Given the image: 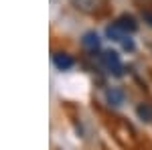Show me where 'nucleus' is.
<instances>
[{"label": "nucleus", "mask_w": 152, "mask_h": 150, "mask_svg": "<svg viewBox=\"0 0 152 150\" xmlns=\"http://www.w3.org/2000/svg\"><path fill=\"white\" fill-rule=\"evenodd\" d=\"M71 4L85 14H99L105 10L107 0H71Z\"/></svg>", "instance_id": "1"}, {"label": "nucleus", "mask_w": 152, "mask_h": 150, "mask_svg": "<svg viewBox=\"0 0 152 150\" xmlns=\"http://www.w3.org/2000/svg\"><path fill=\"white\" fill-rule=\"evenodd\" d=\"M102 63H104V67L110 73H114V75H122V61H120V55H118L116 51H104V55H102Z\"/></svg>", "instance_id": "2"}, {"label": "nucleus", "mask_w": 152, "mask_h": 150, "mask_svg": "<svg viewBox=\"0 0 152 150\" xmlns=\"http://www.w3.org/2000/svg\"><path fill=\"white\" fill-rule=\"evenodd\" d=\"M81 45L89 51V53H97L99 51V45H102V41H99V37H97V33H94V31H89V33H85L81 39Z\"/></svg>", "instance_id": "3"}, {"label": "nucleus", "mask_w": 152, "mask_h": 150, "mask_svg": "<svg viewBox=\"0 0 152 150\" xmlns=\"http://www.w3.org/2000/svg\"><path fill=\"white\" fill-rule=\"evenodd\" d=\"M116 24L124 31V33H134L136 29H138V23H136V18L134 16H130V14H122V16H118L116 18Z\"/></svg>", "instance_id": "4"}, {"label": "nucleus", "mask_w": 152, "mask_h": 150, "mask_svg": "<svg viewBox=\"0 0 152 150\" xmlns=\"http://www.w3.org/2000/svg\"><path fill=\"white\" fill-rule=\"evenodd\" d=\"M53 63H55V67H57V69L65 71V69H71L75 61H73L67 53H53Z\"/></svg>", "instance_id": "5"}, {"label": "nucleus", "mask_w": 152, "mask_h": 150, "mask_svg": "<svg viewBox=\"0 0 152 150\" xmlns=\"http://www.w3.org/2000/svg\"><path fill=\"white\" fill-rule=\"evenodd\" d=\"M136 116L140 118L142 122L150 124L152 122V104H140L138 108H136Z\"/></svg>", "instance_id": "6"}, {"label": "nucleus", "mask_w": 152, "mask_h": 150, "mask_svg": "<svg viewBox=\"0 0 152 150\" xmlns=\"http://www.w3.org/2000/svg\"><path fill=\"white\" fill-rule=\"evenodd\" d=\"M105 97H107V102L112 105H120L122 102H124V93L120 91L118 87H110L107 91H105Z\"/></svg>", "instance_id": "7"}, {"label": "nucleus", "mask_w": 152, "mask_h": 150, "mask_svg": "<svg viewBox=\"0 0 152 150\" xmlns=\"http://www.w3.org/2000/svg\"><path fill=\"white\" fill-rule=\"evenodd\" d=\"M120 43H122V47H124V49H126V51H134V41H132V39H130L128 35L124 37V39H122V41H120Z\"/></svg>", "instance_id": "8"}, {"label": "nucleus", "mask_w": 152, "mask_h": 150, "mask_svg": "<svg viewBox=\"0 0 152 150\" xmlns=\"http://www.w3.org/2000/svg\"><path fill=\"white\" fill-rule=\"evenodd\" d=\"M142 14H144V18H146V20L152 24V14H150V12H142Z\"/></svg>", "instance_id": "9"}]
</instances>
